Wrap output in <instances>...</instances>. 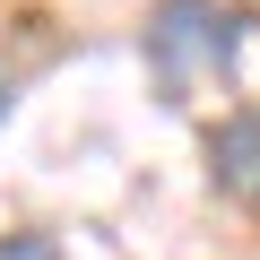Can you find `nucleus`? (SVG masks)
Instances as JSON below:
<instances>
[{
    "label": "nucleus",
    "mask_w": 260,
    "mask_h": 260,
    "mask_svg": "<svg viewBox=\"0 0 260 260\" xmlns=\"http://www.w3.org/2000/svg\"><path fill=\"white\" fill-rule=\"evenodd\" d=\"M208 182H217L225 200L260 208V113H251V104L208 130Z\"/></svg>",
    "instance_id": "nucleus-2"
},
{
    "label": "nucleus",
    "mask_w": 260,
    "mask_h": 260,
    "mask_svg": "<svg viewBox=\"0 0 260 260\" xmlns=\"http://www.w3.org/2000/svg\"><path fill=\"white\" fill-rule=\"evenodd\" d=\"M243 35H251V18L234 0H148L139 61L156 78V104H191L200 87H225Z\"/></svg>",
    "instance_id": "nucleus-1"
},
{
    "label": "nucleus",
    "mask_w": 260,
    "mask_h": 260,
    "mask_svg": "<svg viewBox=\"0 0 260 260\" xmlns=\"http://www.w3.org/2000/svg\"><path fill=\"white\" fill-rule=\"evenodd\" d=\"M0 113H9V78H0Z\"/></svg>",
    "instance_id": "nucleus-4"
},
{
    "label": "nucleus",
    "mask_w": 260,
    "mask_h": 260,
    "mask_svg": "<svg viewBox=\"0 0 260 260\" xmlns=\"http://www.w3.org/2000/svg\"><path fill=\"white\" fill-rule=\"evenodd\" d=\"M0 260H70L52 234H0Z\"/></svg>",
    "instance_id": "nucleus-3"
}]
</instances>
